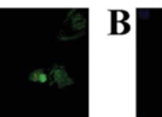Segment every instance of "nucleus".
Segmentation results:
<instances>
[{
	"instance_id": "obj_1",
	"label": "nucleus",
	"mask_w": 162,
	"mask_h": 117,
	"mask_svg": "<svg viewBox=\"0 0 162 117\" xmlns=\"http://www.w3.org/2000/svg\"><path fill=\"white\" fill-rule=\"evenodd\" d=\"M50 77H51L50 85L56 83L60 89H62L65 87H69V85H72L75 83L74 79L70 78L66 68L62 66V65H60V64H55L53 66H52L51 71H50Z\"/></svg>"
},
{
	"instance_id": "obj_3",
	"label": "nucleus",
	"mask_w": 162,
	"mask_h": 117,
	"mask_svg": "<svg viewBox=\"0 0 162 117\" xmlns=\"http://www.w3.org/2000/svg\"><path fill=\"white\" fill-rule=\"evenodd\" d=\"M28 79L33 83H39V84H45L48 82V75L46 74L45 69H37L28 75Z\"/></svg>"
},
{
	"instance_id": "obj_4",
	"label": "nucleus",
	"mask_w": 162,
	"mask_h": 117,
	"mask_svg": "<svg viewBox=\"0 0 162 117\" xmlns=\"http://www.w3.org/2000/svg\"><path fill=\"white\" fill-rule=\"evenodd\" d=\"M138 17L142 18V19H147V18L151 17V13L148 9H139L138 10Z\"/></svg>"
},
{
	"instance_id": "obj_2",
	"label": "nucleus",
	"mask_w": 162,
	"mask_h": 117,
	"mask_svg": "<svg viewBox=\"0 0 162 117\" xmlns=\"http://www.w3.org/2000/svg\"><path fill=\"white\" fill-rule=\"evenodd\" d=\"M65 23H69L70 28L72 32L76 31H84L88 27V19L84 17V14H81L76 9H71L69 12L67 17L65 19Z\"/></svg>"
}]
</instances>
